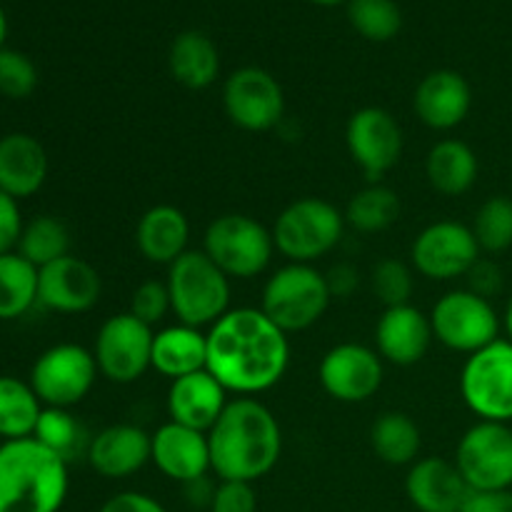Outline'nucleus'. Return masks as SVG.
<instances>
[{
	"instance_id": "5",
	"label": "nucleus",
	"mask_w": 512,
	"mask_h": 512,
	"mask_svg": "<svg viewBox=\"0 0 512 512\" xmlns=\"http://www.w3.org/2000/svg\"><path fill=\"white\" fill-rule=\"evenodd\" d=\"M330 300L328 278L320 270L305 263H288L265 283L260 310L283 333H300L323 318Z\"/></svg>"
},
{
	"instance_id": "9",
	"label": "nucleus",
	"mask_w": 512,
	"mask_h": 512,
	"mask_svg": "<svg viewBox=\"0 0 512 512\" xmlns=\"http://www.w3.org/2000/svg\"><path fill=\"white\" fill-rule=\"evenodd\" d=\"M98 363L88 348L60 343L38 355L30 368V388L45 408H73L93 390Z\"/></svg>"
},
{
	"instance_id": "7",
	"label": "nucleus",
	"mask_w": 512,
	"mask_h": 512,
	"mask_svg": "<svg viewBox=\"0 0 512 512\" xmlns=\"http://www.w3.org/2000/svg\"><path fill=\"white\" fill-rule=\"evenodd\" d=\"M203 250L228 278H258L273 260V230L243 213L220 215L205 230Z\"/></svg>"
},
{
	"instance_id": "36",
	"label": "nucleus",
	"mask_w": 512,
	"mask_h": 512,
	"mask_svg": "<svg viewBox=\"0 0 512 512\" xmlns=\"http://www.w3.org/2000/svg\"><path fill=\"white\" fill-rule=\"evenodd\" d=\"M473 235L480 250L503 253L512 245V200L505 195L485 200L473 220Z\"/></svg>"
},
{
	"instance_id": "30",
	"label": "nucleus",
	"mask_w": 512,
	"mask_h": 512,
	"mask_svg": "<svg viewBox=\"0 0 512 512\" xmlns=\"http://www.w3.org/2000/svg\"><path fill=\"white\" fill-rule=\"evenodd\" d=\"M43 408L30 383L13 375H0V438H33Z\"/></svg>"
},
{
	"instance_id": "26",
	"label": "nucleus",
	"mask_w": 512,
	"mask_h": 512,
	"mask_svg": "<svg viewBox=\"0 0 512 512\" xmlns=\"http://www.w3.org/2000/svg\"><path fill=\"white\" fill-rule=\"evenodd\" d=\"M208 365V335L190 325H170L153 338V368L170 380L185 378Z\"/></svg>"
},
{
	"instance_id": "6",
	"label": "nucleus",
	"mask_w": 512,
	"mask_h": 512,
	"mask_svg": "<svg viewBox=\"0 0 512 512\" xmlns=\"http://www.w3.org/2000/svg\"><path fill=\"white\" fill-rule=\"evenodd\" d=\"M345 215L323 198H300L273 225L275 250L290 263L313 265L343 240Z\"/></svg>"
},
{
	"instance_id": "33",
	"label": "nucleus",
	"mask_w": 512,
	"mask_h": 512,
	"mask_svg": "<svg viewBox=\"0 0 512 512\" xmlns=\"http://www.w3.org/2000/svg\"><path fill=\"white\" fill-rule=\"evenodd\" d=\"M18 255H23L35 268L55 263V260L70 255V233L63 220L53 215H38L30 223H25L23 235H20Z\"/></svg>"
},
{
	"instance_id": "14",
	"label": "nucleus",
	"mask_w": 512,
	"mask_h": 512,
	"mask_svg": "<svg viewBox=\"0 0 512 512\" xmlns=\"http://www.w3.org/2000/svg\"><path fill=\"white\" fill-rule=\"evenodd\" d=\"M350 158L370 183L390 173L403 155V130L383 108H360L350 115L345 128Z\"/></svg>"
},
{
	"instance_id": "32",
	"label": "nucleus",
	"mask_w": 512,
	"mask_h": 512,
	"mask_svg": "<svg viewBox=\"0 0 512 512\" xmlns=\"http://www.w3.org/2000/svg\"><path fill=\"white\" fill-rule=\"evenodd\" d=\"M38 303V268L23 255H0V320H15Z\"/></svg>"
},
{
	"instance_id": "29",
	"label": "nucleus",
	"mask_w": 512,
	"mask_h": 512,
	"mask_svg": "<svg viewBox=\"0 0 512 512\" xmlns=\"http://www.w3.org/2000/svg\"><path fill=\"white\" fill-rule=\"evenodd\" d=\"M33 438L68 465L80 458L88 460L90 443H93V435L68 408H43Z\"/></svg>"
},
{
	"instance_id": "20",
	"label": "nucleus",
	"mask_w": 512,
	"mask_h": 512,
	"mask_svg": "<svg viewBox=\"0 0 512 512\" xmlns=\"http://www.w3.org/2000/svg\"><path fill=\"white\" fill-rule=\"evenodd\" d=\"M405 493L420 512H460L470 488L455 463L423 458L410 465Z\"/></svg>"
},
{
	"instance_id": "42",
	"label": "nucleus",
	"mask_w": 512,
	"mask_h": 512,
	"mask_svg": "<svg viewBox=\"0 0 512 512\" xmlns=\"http://www.w3.org/2000/svg\"><path fill=\"white\" fill-rule=\"evenodd\" d=\"M468 280H470V290L478 293L480 298H488V300L503 288V273H500V268L493 263V260L480 258L478 263L470 268Z\"/></svg>"
},
{
	"instance_id": "28",
	"label": "nucleus",
	"mask_w": 512,
	"mask_h": 512,
	"mask_svg": "<svg viewBox=\"0 0 512 512\" xmlns=\"http://www.w3.org/2000/svg\"><path fill=\"white\" fill-rule=\"evenodd\" d=\"M168 65L173 78L190 90H203L220 73V55L213 40L198 30L180 33L170 45Z\"/></svg>"
},
{
	"instance_id": "47",
	"label": "nucleus",
	"mask_w": 512,
	"mask_h": 512,
	"mask_svg": "<svg viewBox=\"0 0 512 512\" xmlns=\"http://www.w3.org/2000/svg\"><path fill=\"white\" fill-rule=\"evenodd\" d=\"M5 38H8V15H5L3 5H0V50L5 48Z\"/></svg>"
},
{
	"instance_id": "45",
	"label": "nucleus",
	"mask_w": 512,
	"mask_h": 512,
	"mask_svg": "<svg viewBox=\"0 0 512 512\" xmlns=\"http://www.w3.org/2000/svg\"><path fill=\"white\" fill-rule=\"evenodd\" d=\"M328 288L333 298H348L355 288H358L360 278H358V270L350 268V265H335L328 275Z\"/></svg>"
},
{
	"instance_id": "18",
	"label": "nucleus",
	"mask_w": 512,
	"mask_h": 512,
	"mask_svg": "<svg viewBox=\"0 0 512 512\" xmlns=\"http://www.w3.org/2000/svg\"><path fill=\"white\" fill-rule=\"evenodd\" d=\"M150 460L165 478L175 483H193L205 478L210 468V443L203 430L165 423L150 435Z\"/></svg>"
},
{
	"instance_id": "44",
	"label": "nucleus",
	"mask_w": 512,
	"mask_h": 512,
	"mask_svg": "<svg viewBox=\"0 0 512 512\" xmlns=\"http://www.w3.org/2000/svg\"><path fill=\"white\" fill-rule=\"evenodd\" d=\"M100 512H168L155 498L145 493H135V490H125V493L113 495L105 500Z\"/></svg>"
},
{
	"instance_id": "21",
	"label": "nucleus",
	"mask_w": 512,
	"mask_h": 512,
	"mask_svg": "<svg viewBox=\"0 0 512 512\" xmlns=\"http://www.w3.org/2000/svg\"><path fill=\"white\" fill-rule=\"evenodd\" d=\"M413 103L415 113L428 128L453 130L468 118L473 90L455 70H435L420 80Z\"/></svg>"
},
{
	"instance_id": "49",
	"label": "nucleus",
	"mask_w": 512,
	"mask_h": 512,
	"mask_svg": "<svg viewBox=\"0 0 512 512\" xmlns=\"http://www.w3.org/2000/svg\"><path fill=\"white\" fill-rule=\"evenodd\" d=\"M313 3H318V5H338V3H343V0H313Z\"/></svg>"
},
{
	"instance_id": "8",
	"label": "nucleus",
	"mask_w": 512,
	"mask_h": 512,
	"mask_svg": "<svg viewBox=\"0 0 512 512\" xmlns=\"http://www.w3.org/2000/svg\"><path fill=\"white\" fill-rule=\"evenodd\" d=\"M460 395L480 420H512V343L498 338L468 358L460 373Z\"/></svg>"
},
{
	"instance_id": "22",
	"label": "nucleus",
	"mask_w": 512,
	"mask_h": 512,
	"mask_svg": "<svg viewBox=\"0 0 512 512\" xmlns=\"http://www.w3.org/2000/svg\"><path fill=\"white\" fill-rule=\"evenodd\" d=\"M228 403V390L208 370L173 380L168 390L170 420L185 428L203 430V433H208L218 423Z\"/></svg>"
},
{
	"instance_id": "41",
	"label": "nucleus",
	"mask_w": 512,
	"mask_h": 512,
	"mask_svg": "<svg viewBox=\"0 0 512 512\" xmlns=\"http://www.w3.org/2000/svg\"><path fill=\"white\" fill-rule=\"evenodd\" d=\"M23 228L25 223L23 215H20L18 200L0 190V255L18 250Z\"/></svg>"
},
{
	"instance_id": "37",
	"label": "nucleus",
	"mask_w": 512,
	"mask_h": 512,
	"mask_svg": "<svg viewBox=\"0 0 512 512\" xmlns=\"http://www.w3.org/2000/svg\"><path fill=\"white\" fill-rule=\"evenodd\" d=\"M38 88V68L25 53L13 48L0 50V95L25 100Z\"/></svg>"
},
{
	"instance_id": "4",
	"label": "nucleus",
	"mask_w": 512,
	"mask_h": 512,
	"mask_svg": "<svg viewBox=\"0 0 512 512\" xmlns=\"http://www.w3.org/2000/svg\"><path fill=\"white\" fill-rule=\"evenodd\" d=\"M168 293L173 313L190 328H205L230 310V278L205 255L188 250L168 265Z\"/></svg>"
},
{
	"instance_id": "12",
	"label": "nucleus",
	"mask_w": 512,
	"mask_h": 512,
	"mask_svg": "<svg viewBox=\"0 0 512 512\" xmlns=\"http://www.w3.org/2000/svg\"><path fill=\"white\" fill-rule=\"evenodd\" d=\"M470 490L512 488V430L508 423L480 420L460 438L455 455Z\"/></svg>"
},
{
	"instance_id": "13",
	"label": "nucleus",
	"mask_w": 512,
	"mask_h": 512,
	"mask_svg": "<svg viewBox=\"0 0 512 512\" xmlns=\"http://www.w3.org/2000/svg\"><path fill=\"white\" fill-rule=\"evenodd\" d=\"M228 118L248 133H265L283 120L285 95L278 80L263 68H240L230 73L223 88Z\"/></svg>"
},
{
	"instance_id": "1",
	"label": "nucleus",
	"mask_w": 512,
	"mask_h": 512,
	"mask_svg": "<svg viewBox=\"0 0 512 512\" xmlns=\"http://www.w3.org/2000/svg\"><path fill=\"white\" fill-rule=\"evenodd\" d=\"M290 363L288 333L260 308L228 310L208 333V370L228 393L243 398L280 383Z\"/></svg>"
},
{
	"instance_id": "2",
	"label": "nucleus",
	"mask_w": 512,
	"mask_h": 512,
	"mask_svg": "<svg viewBox=\"0 0 512 512\" xmlns=\"http://www.w3.org/2000/svg\"><path fill=\"white\" fill-rule=\"evenodd\" d=\"M210 468L220 480L255 483L278 465L283 433L278 418L253 398L230 400L208 430Z\"/></svg>"
},
{
	"instance_id": "39",
	"label": "nucleus",
	"mask_w": 512,
	"mask_h": 512,
	"mask_svg": "<svg viewBox=\"0 0 512 512\" xmlns=\"http://www.w3.org/2000/svg\"><path fill=\"white\" fill-rule=\"evenodd\" d=\"M173 310L170 305V293L168 285L160 283V280H145L138 288L133 290V298H130V315L140 320L145 325H158L165 315Z\"/></svg>"
},
{
	"instance_id": "25",
	"label": "nucleus",
	"mask_w": 512,
	"mask_h": 512,
	"mask_svg": "<svg viewBox=\"0 0 512 512\" xmlns=\"http://www.w3.org/2000/svg\"><path fill=\"white\" fill-rule=\"evenodd\" d=\"M190 223L175 205H153L145 210L135 228V245L148 263L173 265L188 253Z\"/></svg>"
},
{
	"instance_id": "17",
	"label": "nucleus",
	"mask_w": 512,
	"mask_h": 512,
	"mask_svg": "<svg viewBox=\"0 0 512 512\" xmlns=\"http://www.w3.org/2000/svg\"><path fill=\"white\" fill-rule=\"evenodd\" d=\"M103 293L100 273L83 258L65 255L38 270V303L53 313H88Z\"/></svg>"
},
{
	"instance_id": "27",
	"label": "nucleus",
	"mask_w": 512,
	"mask_h": 512,
	"mask_svg": "<svg viewBox=\"0 0 512 512\" xmlns=\"http://www.w3.org/2000/svg\"><path fill=\"white\" fill-rule=\"evenodd\" d=\"M425 173L438 193L455 198L468 193L478 180V155L463 140H440L430 148Z\"/></svg>"
},
{
	"instance_id": "15",
	"label": "nucleus",
	"mask_w": 512,
	"mask_h": 512,
	"mask_svg": "<svg viewBox=\"0 0 512 512\" xmlns=\"http://www.w3.org/2000/svg\"><path fill=\"white\" fill-rule=\"evenodd\" d=\"M410 258L420 275L430 280H453L468 275L480 260L473 228L455 220H438L415 238Z\"/></svg>"
},
{
	"instance_id": "38",
	"label": "nucleus",
	"mask_w": 512,
	"mask_h": 512,
	"mask_svg": "<svg viewBox=\"0 0 512 512\" xmlns=\"http://www.w3.org/2000/svg\"><path fill=\"white\" fill-rule=\"evenodd\" d=\"M373 290L385 308L408 305L413 298V273L403 260H380L373 270Z\"/></svg>"
},
{
	"instance_id": "19",
	"label": "nucleus",
	"mask_w": 512,
	"mask_h": 512,
	"mask_svg": "<svg viewBox=\"0 0 512 512\" xmlns=\"http://www.w3.org/2000/svg\"><path fill=\"white\" fill-rule=\"evenodd\" d=\"M433 325L423 310L413 305H398V308H385L375 325V345L378 355L388 363L408 368L420 363L433 343Z\"/></svg>"
},
{
	"instance_id": "34",
	"label": "nucleus",
	"mask_w": 512,
	"mask_h": 512,
	"mask_svg": "<svg viewBox=\"0 0 512 512\" xmlns=\"http://www.w3.org/2000/svg\"><path fill=\"white\" fill-rule=\"evenodd\" d=\"M400 218V198L388 185L370 183L350 198L345 223L360 233H380Z\"/></svg>"
},
{
	"instance_id": "43",
	"label": "nucleus",
	"mask_w": 512,
	"mask_h": 512,
	"mask_svg": "<svg viewBox=\"0 0 512 512\" xmlns=\"http://www.w3.org/2000/svg\"><path fill=\"white\" fill-rule=\"evenodd\" d=\"M460 512H512V490H470Z\"/></svg>"
},
{
	"instance_id": "35",
	"label": "nucleus",
	"mask_w": 512,
	"mask_h": 512,
	"mask_svg": "<svg viewBox=\"0 0 512 512\" xmlns=\"http://www.w3.org/2000/svg\"><path fill=\"white\" fill-rule=\"evenodd\" d=\"M348 18L363 38L375 43L395 38L403 28V13L395 0H350Z\"/></svg>"
},
{
	"instance_id": "40",
	"label": "nucleus",
	"mask_w": 512,
	"mask_h": 512,
	"mask_svg": "<svg viewBox=\"0 0 512 512\" xmlns=\"http://www.w3.org/2000/svg\"><path fill=\"white\" fill-rule=\"evenodd\" d=\"M210 512H258V495H255L253 483L220 480L213 493Z\"/></svg>"
},
{
	"instance_id": "46",
	"label": "nucleus",
	"mask_w": 512,
	"mask_h": 512,
	"mask_svg": "<svg viewBox=\"0 0 512 512\" xmlns=\"http://www.w3.org/2000/svg\"><path fill=\"white\" fill-rule=\"evenodd\" d=\"M213 493L215 488L208 483V478H198L193 480V483H185V495H188V500L193 505H200V508H210V503H213Z\"/></svg>"
},
{
	"instance_id": "23",
	"label": "nucleus",
	"mask_w": 512,
	"mask_h": 512,
	"mask_svg": "<svg viewBox=\"0 0 512 512\" xmlns=\"http://www.w3.org/2000/svg\"><path fill=\"white\" fill-rule=\"evenodd\" d=\"M88 463L108 480L130 478L150 463V435L138 425H110L93 435Z\"/></svg>"
},
{
	"instance_id": "48",
	"label": "nucleus",
	"mask_w": 512,
	"mask_h": 512,
	"mask_svg": "<svg viewBox=\"0 0 512 512\" xmlns=\"http://www.w3.org/2000/svg\"><path fill=\"white\" fill-rule=\"evenodd\" d=\"M505 330H508V340L512 343V298L508 303V310H505Z\"/></svg>"
},
{
	"instance_id": "10",
	"label": "nucleus",
	"mask_w": 512,
	"mask_h": 512,
	"mask_svg": "<svg viewBox=\"0 0 512 512\" xmlns=\"http://www.w3.org/2000/svg\"><path fill=\"white\" fill-rule=\"evenodd\" d=\"M433 335L455 353H478L498 340L500 318L488 298L473 290H453L435 303L430 313Z\"/></svg>"
},
{
	"instance_id": "16",
	"label": "nucleus",
	"mask_w": 512,
	"mask_h": 512,
	"mask_svg": "<svg viewBox=\"0 0 512 512\" xmlns=\"http://www.w3.org/2000/svg\"><path fill=\"white\" fill-rule=\"evenodd\" d=\"M320 385L340 403H365L383 385V358L360 343H340L323 355Z\"/></svg>"
},
{
	"instance_id": "11",
	"label": "nucleus",
	"mask_w": 512,
	"mask_h": 512,
	"mask_svg": "<svg viewBox=\"0 0 512 512\" xmlns=\"http://www.w3.org/2000/svg\"><path fill=\"white\" fill-rule=\"evenodd\" d=\"M153 338V328L130 313L105 320L93 345L100 375L118 385H130L143 378L145 370L153 368Z\"/></svg>"
},
{
	"instance_id": "3",
	"label": "nucleus",
	"mask_w": 512,
	"mask_h": 512,
	"mask_svg": "<svg viewBox=\"0 0 512 512\" xmlns=\"http://www.w3.org/2000/svg\"><path fill=\"white\" fill-rule=\"evenodd\" d=\"M68 463L35 438L0 445V512H58L68 498Z\"/></svg>"
},
{
	"instance_id": "31",
	"label": "nucleus",
	"mask_w": 512,
	"mask_h": 512,
	"mask_svg": "<svg viewBox=\"0 0 512 512\" xmlns=\"http://www.w3.org/2000/svg\"><path fill=\"white\" fill-rule=\"evenodd\" d=\"M370 445L375 455L388 465H413L420 453V428L410 415L388 410L370 428Z\"/></svg>"
},
{
	"instance_id": "24",
	"label": "nucleus",
	"mask_w": 512,
	"mask_h": 512,
	"mask_svg": "<svg viewBox=\"0 0 512 512\" xmlns=\"http://www.w3.org/2000/svg\"><path fill=\"white\" fill-rule=\"evenodd\" d=\"M48 153L43 143L28 133H8L0 138V190L23 200L38 193L48 180Z\"/></svg>"
}]
</instances>
